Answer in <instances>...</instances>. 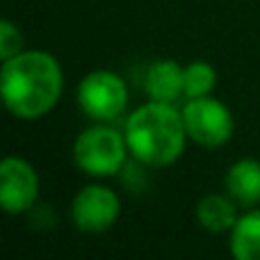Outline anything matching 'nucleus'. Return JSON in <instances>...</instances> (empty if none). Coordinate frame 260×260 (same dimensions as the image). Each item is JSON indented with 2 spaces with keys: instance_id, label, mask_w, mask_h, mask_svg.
Instances as JSON below:
<instances>
[{
  "instance_id": "9",
  "label": "nucleus",
  "mask_w": 260,
  "mask_h": 260,
  "mask_svg": "<svg viewBox=\"0 0 260 260\" xmlns=\"http://www.w3.org/2000/svg\"><path fill=\"white\" fill-rule=\"evenodd\" d=\"M226 194L240 208L260 206V160L256 157H240L226 169L224 176Z\"/></svg>"
},
{
  "instance_id": "7",
  "label": "nucleus",
  "mask_w": 260,
  "mask_h": 260,
  "mask_svg": "<svg viewBox=\"0 0 260 260\" xmlns=\"http://www.w3.org/2000/svg\"><path fill=\"white\" fill-rule=\"evenodd\" d=\"M39 192L41 180L35 165L21 155H5L0 162V208L5 215L32 212Z\"/></svg>"
},
{
  "instance_id": "1",
  "label": "nucleus",
  "mask_w": 260,
  "mask_h": 260,
  "mask_svg": "<svg viewBox=\"0 0 260 260\" xmlns=\"http://www.w3.org/2000/svg\"><path fill=\"white\" fill-rule=\"evenodd\" d=\"M0 96L18 121H37L50 114L64 96V71L48 50L25 48L0 67Z\"/></svg>"
},
{
  "instance_id": "3",
  "label": "nucleus",
  "mask_w": 260,
  "mask_h": 260,
  "mask_svg": "<svg viewBox=\"0 0 260 260\" xmlns=\"http://www.w3.org/2000/svg\"><path fill=\"white\" fill-rule=\"evenodd\" d=\"M130 157L123 130L94 121L73 139V162L85 176L110 178L126 169Z\"/></svg>"
},
{
  "instance_id": "2",
  "label": "nucleus",
  "mask_w": 260,
  "mask_h": 260,
  "mask_svg": "<svg viewBox=\"0 0 260 260\" xmlns=\"http://www.w3.org/2000/svg\"><path fill=\"white\" fill-rule=\"evenodd\" d=\"M123 135L130 157L146 169H167L176 165L189 142L178 105L151 99L128 114Z\"/></svg>"
},
{
  "instance_id": "10",
  "label": "nucleus",
  "mask_w": 260,
  "mask_h": 260,
  "mask_svg": "<svg viewBox=\"0 0 260 260\" xmlns=\"http://www.w3.org/2000/svg\"><path fill=\"white\" fill-rule=\"evenodd\" d=\"M240 215H242L240 206L226 192L224 194H219V192L206 194V197H201L197 201V206H194V219H197V224L201 226L203 231L215 233V235H224V233L229 235Z\"/></svg>"
},
{
  "instance_id": "4",
  "label": "nucleus",
  "mask_w": 260,
  "mask_h": 260,
  "mask_svg": "<svg viewBox=\"0 0 260 260\" xmlns=\"http://www.w3.org/2000/svg\"><path fill=\"white\" fill-rule=\"evenodd\" d=\"M128 85L123 76L110 69H96L80 78L76 99L82 114L91 121L112 123L128 108Z\"/></svg>"
},
{
  "instance_id": "11",
  "label": "nucleus",
  "mask_w": 260,
  "mask_h": 260,
  "mask_svg": "<svg viewBox=\"0 0 260 260\" xmlns=\"http://www.w3.org/2000/svg\"><path fill=\"white\" fill-rule=\"evenodd\" d=\"M229 253L235 260H260V208H247L229 233Z\"/></svg>"
},
{
  "instance_id": "13",
  "label": "nucleus",
  "mask_w": 260,
  "mask_h": 260,
  "mask_svg": "<svg viewBox=\"0 0 260 260\" xmlns=\"http://www.w3.org/2000/svg\"><path fill=\"white\" fill-rule=\"evenodd\" d=\"M23 48V32L12 18L0 21V59H9Z\"/></svg>"
},
{
  "instance_id": "5",
  "label": "nucleus",
  "mask_w": 260,
  "mask_h": 260,
  "mask_svg": "<svg viewBox=\"0 0 260 260\" xmlns=\"http://www.w3.org/2000/svg\"><path fill=\"white\" fill-rule=\"evenodd\" d=\"M183 121L187 137L192 144L201 148H219L231 142L235 133V117L229 105L221 103L215 96H201V99H185Z\"/></svg>"
},
{
  "instance_id": "6",
  "label": "nucleus",
  "mask_w": 260,
  "mask_h": 260,
  "mask_svg": "<svg viewBox=\"0 0 260 260\" xmlns=\"http://www.w3.org/2000/svg\"><path fill=\"white\" fill-rule=\"evenodd\" d=\"M71 224L80 233L99 235L108 233L121 217V199L112 187L103 183H89L71 199Z\"/></svg>"
},
{
  "instance_id": "12",
  "label": "nucleus",
  "mask_w": 260,
  "mask_h": 260,
  "mask_svg": "<svg viewBox=\"0 0 260 260\" xmlns=\"http://www.w3.org/2000/svg\"><path fill=\"white\" fill-rule=\"evenodd\" d=\"M217 69L206 59H194L185 64L183 71V85H185V99H201V96H212L217 87Z\"/></svg>"
},
{
  "instance_id": "8",
  "label": "nucleus",
  "mask_w": 260,
  "mask_h": 260,
  "mask_svg": "<svg viewBox=\"0 0 260 260\" xmlns=\"http://www.w3.org/2000/svg\"><path fill=\"white\" fill-rule=\"evenodd\" d=\"M183 71L185 67L176 59L160 57L153 59L144 73V91L151 101H162V103H178L185 99V85H183Z\"/></svg>"
}]
</instances>
